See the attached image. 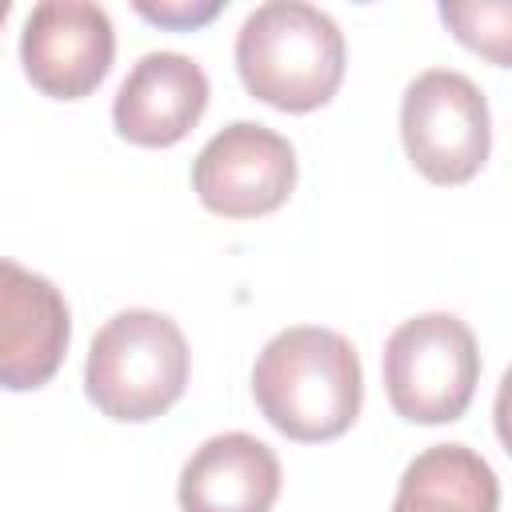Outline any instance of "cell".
Listing matches in <instances>:
<instances>
[{
    "label": "cell",
    "instance_id": "6da1fadb",
    "mask_svg": "<svg viewBox=\"0 0 512 512\" xmlns=\"http://www.w3.org/2000/svg\"><path fill=\"white\" fill-rule=\"evenodd\" d=\"M252 396L280 436L300 444L336 440L360 416V356L336 328H284L260 348L252 364Z\"/></svg>",
    "mask_w": 512,
    "mask_h": 512
},
{
    "label": "cell",
    "instance_id": "7a4b0ae2",
    "mask_svg": "<svg viewBox=\"0 0 512 512\" xmlns=\"http://www.w3.org/2000/svg\"><path fill=\"white\" fill-rule=\"evenodd\" d=\"M236 72L268 108H324L344 80V32L316 4L268 0L236 32Z\"/></svg>",
    "mask_w": 512,
    "mask_h": 512
},
{
    "label": "cell",
    "instance_id": "3957f363",
    "mask_svg": "<svg viewBox=\"0 0 512 512\" xmlns=\"http://www.w3.org/2000/svg\"><path fill=\"white\" fill-rule=\"evenodd\" d=\"M188 340L180 324L152 308H124L92 336L84 392L100 416L144 424L164 416L188 384Z\"/></svg>",
    "mask_w": 512,
    "mask_h": 512
},
{
    "label": "cell",
    "instance_id": "277c9868",
    "mask_svg": "<svg viewBox=\"0 0 512 512\" xmlns=\"http://www.w3.org/2000/svg\"><path fill=\"white\" fill-rule=\"evenodd\" d=\"M480 384V348L452 312H420L384 344V392L408 424L460 420Z\"/></svg>",
    "mask_w": 512,
    "mask_h": 512
},
{
    "label": "cell",
    "instance_id": "5b68a950",
    "mask_svg": "<svg viewBox=\"0 0 512 512\" xmlns=\"http://www.w3.org/2000/svg\"><path fill=\"white\" fill-rule=\"evenodd\" d=\"M400 140L424 180L468 184L492 148V116L476 80L456 68L420 72L400 100Z\"/></svg>",
    "mask_w": 512,
    "mask_h": 512
},
{
    "label": "cell",
    "instance_id": "8992f818",
    "mask_svg": "<svg viewBox=\"0 0 512 512\" xmlns=\"http://www.w3.org/2000/svg\"><path fill=\"white\" fill-rule=\"evenodd\" d=\"M192 188L224 220L268 216L296 188V148L268 124L232 120L192 160Z\"/></svg>",
    "mask_w": 512,
    "mask_h": 512
},
{
    "label": "cell",
    "instance_id": "52a82bcc",
    "mask_svg": "<svg viewBox=\"0 0 512 512\" xmlns=\"http://www.w3.org/2000/svg\"><path fill=\"white\" fill-rule=\"evenodd\" d=\"M116 56V32L100 4L44 0L28 12L20 32V64L32 88L52 100H80L96 92Z\"/></svg>",
    "mask_w": 512,
    "mask_h": 512
},
{
    "label": "cell",
    "instance_id": "ba28073f",
    "mask_svg": "<svg viewBox=\"0 0 512 512\" xmlns=\"http://www.w3.org/2000/svg\"><path fill=\"white\" fill-rule=\"evenodd\" d=\"M72 316L60 288L0 256V388L32 392L44 388L68 352Z\"/></svg>",
    "mask_w": 512,
    "mask_h": 512
},
{
    "label": "cell",
    "instance_id": "9c48e42d",
    "mask_svg": "<svg viewBox=\"0 0 512 512\" xmlns=\"http://www.w3.org/2000/svg\"><path fill=\"white\" fill-rule=\"evenodd\" d=\"M208 108V76L184 52H144L112 100V124L128 144H180Z\"/></svg>",
    "mask_w": 512,
    "mask_h": 512
},
{
    "label": "cell",
    "instance_id": "30bf717a",
    "mask_svg": "<svg viewBox=\"0 0 512 512\" xmlns=\"http://www.w3.org/2000/svg\"><path fill=\"white\" fill-rule=\"evenodd\" d=\"M280 496L276 452L248 432L208 436L180 468L176 500L184 512H272Z\"/></svg>",
    "mask_w": 512,
    "mask_h": 512
},
{
    "label": "cell",
    "instance_id": "8fae6325",
    "mask_svg": "<svg viewBox=\"0 0 512 512\" xmlns=\"http://www.w3.org/2000/svg\"><path fill=\"white\" fill-rule=\"evenodd\" d=\"M500 480L468 444H432L408 460L392 512H496Z\"/></svg>",
    "mask_w": 512,
    "mask_h": 512
},
{
    "label": "cell",
    "instance_id": "7c38bea8",
    "mask_svg": "<svg viewBox=\"0 0 512 512\" xmlns=\"http://www.w3.org/2000/svg\"><path fill=\"white\" fill-rule=\"evenodd\" d=\"M440 20L456 32L460 44L488 56L496 68H508V36H512L508 4H440Z\"/></svg>",
    "mask_w": 512,
    "mask_h": 512
},
{
    "label": "cell",
    "instance_id": "4fadbf2b",
    "mask_svg": "<svg viewBox=\"0 0 512 512\" xmlns=\"http://www.w3.org/2000/svg\"><path fill=\"white\" fill-rule=\"evenodd\" d=\"M132 8L148 24H160V28H172V32H192V28H200V24H208L224 12L220 0H160V4L136 0Z\"/></svg>",
    "mask_w": 512,
    "mask_h": 512
},
{
    "label": "cell",
    "instance_id": "5bb4252c",
    "mask_svg": "<svg viewBox=\"0 0 512 512\" xmlns=\"http://www.w3.org/2000/svg\"><path fill=\"white\" fill-rule=\"evenodd\" d=\"M8 12H12V0H0V24L8 20Z\"/></svg>",
    "mask_w": 512,
    "mask_h": 512
}]
</instances>
